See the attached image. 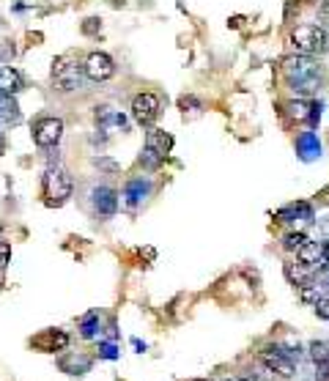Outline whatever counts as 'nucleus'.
<instances>
[{
	"instance_id": "obj_1",
	"label": "nucleus",
	"mask_w": 329,
	"mask_h": 381,
	"mask_svg": "<svg viewBox=\"0 0 329 381\" xmlns=\"http://www.w3.org/2000/svg\"><path fill=\"white\" fill-rule=\"evenodd\" d=\"M282 75L299 93H313L321 85V63L313 55H294L282 61Z\"/></svg>"
},
{
	"instance_id": "obj_2",
	"label": "nucleus",
	"mask_w": 329,
	"mask_h": 381,
	"mask_svg": "<svg viewBox=\"0 0 329 381\" xmlns=\"http://www.w3.org/2000/svg\"><path fill=\"white\" fill-rule=\"evenodd\" d=\"M291 44L299 55H324L329 49V33L324 25H296L291 31Z\"/></svg>"
},
{
	"instance_id": "obj_3",
	"label": "nucleus",
	"mask_w": 329,
	"mask_h": 381,
	"mask_svg": "<svg viewBox=\"0 0 329 381\" xmlns=\"http://www.w3.org/2000/svg\"><path fill=\"white\" fill-rule=\"evenodd\" d=\"M83 77H86V69L72 58V55H63L52 63V83L58 91L63 93H72L83 85Z\"/></svg>"
},
{
	"instance_id": "obj_4",
	"label": "nucleus",
	"mask_w": 329,
	"mask_h": 381,
	"mask_svg": "<svg viewBox=\"0 0 329 381\" xmlns=\"http://www.w3.org/2000/svg\"><path fill=\"white\" fill-rule=\"evenodd\" d=\"M261 362L266 365L269 373L280 376V379H291L296 373V365H294V351L291 348H282V345H266L261 351Z\"/></svg>"
},
{
	"instance_id": "obj_5",
	"label": "nucleus",
	"mask_w": 329,
	"mask_h": 381,
	"mask_svg": "<svg viewBox=\"0 0 329 381\" xmlns=\"http://www.w3.org/2000/svg\"><path fill=\"white\" fill-rule=\"evenodd\" d=\"M72 195V178L63 168H49L45 176V198L49 206H61Z\"/></svg>"
},
{
	"instance_id": "obj_6",
	"label": "nucleus",
	"mask_w": 329,
	"mask_h": 381,
	"mask_svg": "<svg viewBox=\"0 0 329 381\" xmlns=\"http://www.w3.org/2000/svg\"><path fill=\"white\" fill-rule=\"evenodd\" d=\"M159 110H162V99L157 93H138L132 99V118L141 124V127H151L157 118H159Z\"/></svg>"
},
{
	"instance_id": "obj_7",
	"label": "nucleus",
	"mask_w": 329,
	"mask_h": 381,
	"mask_svg": "<svg viewBox=\"0 0 329 381\" xmlns=\"http://www.w3.org/2000/svg\"><path fill=\"white\" fill-rule=\"evenodd\" d=\"M83 69H86V77L94 80V83H104V80H110L115 75V63H113V58L107 52H91L86 58Z\"/></svg>"
},
{
	"instance_id": "obj_8",
	"label": "nucleus",
	"mask_w": 329,
	"mask_h": 381,
	"mask_svg": "<svg viewBox=\"0 0 329 381\" xmlns=\"http://www.w3.org/2000/svg\"><path fill=\"white\" fill-rule=\"evenodd\" d=\"M61 134H63V121L52 118V116L49 118H39L36 127H33V140H36L39 148H55Z\"/></svg>"
},
{
	"instance_id": "obj_9",
	"label": "nucleus",
	"mask_w": 329,
	"mask_h": 381,
	"mask_svg": "<svg viewBox=\"0 0 329 381\" xmlns=\"http://www.w3.org/2000/svg\"><path fill=\"white\" fill-rule=\"evenodd\" d=\"M91 201H94V209L102 217H113L118 212V192L113 187H96L91 192Z\"/></svg>"
},
{
	"instance_id": "obj_10",
	"label": "nucleus",
	"mask_w": 329,
	"mask_h": 381,
	"mask_svg": "<svg viewBox=\"0 0 329 381\" xmlns=\"http://www.w3.org/2000/svg\"><path fill=\"white\" fill-rule=\"evenodd\" d=\"M296 261H299L302 266H307L310 272H316V269L324 263V244H319V242H307V244L296 253Z\"/></svg>"
},
{
	"instance_id": "obj_11",
	"label": "nucleus",
	"mask_w": 329,
	"mask_h": 381,
	"mask_svg": "<svg viewBox=\"0 0 329 381\" xmlns=\"http://www.w3.org/2000/svg\"><path fill=\"white\" fill-rule=\"evenodd\" d=\"M145 146L154 148L157 154L168 157L170 148H173V137H170L168 132H162V129H148V132H145Z\"/></svg>"
},
{
	"instance_id": "obj_12",
	"label": "nucleus",
	"mask_w": 329,
	"mask_h": 381,
	"mask_svg": "<svg viewBox=\"0 0 329 381\" xmlns=\"http://www.w3.org/2000/svg\"><path fill=\"white\" fill-rule=\"evenodd\" d=\"M19 91H22V75L17 69H11V66H3L0 69V93L14 96Z\"/></svg>"
},
{
	"instance_id": "obj_13",
	"label": "nucleus",
	"mask_w": 329,
	"mask_h": 381,
	"mask_svg": "<svg viewBox=\"0 0 329 381\" xmlns=\"http://www.w3.org/2000/svg\"><path fill=\"white\" fill-rule=\"evenodd\" d=\"M282 272H285V280H288L291 286H296V288L305 286V283H310V274H313V272H310L307 266H302L299 261H288V263L282 266Z\"/></svg>"
},
{
	"instance_id": "obj_14",
	"label": "nucleus",
	"mask_w": 329,
	"mask_h": 381,
	"mask_svg": "<svg viewBox=\"0 0 329 381\" xmlns=\"http://www.w3.org/2000/svg\"><path fill=\"white\" fill-rule=\"evenodd\" d=\"M88 368H91V359L88 357H77V354H66L63 359H61V371L63 373H72V376H80V373H88Z\"/></svg>"
},
{
	"instance_id": "obj_15",
	"label": "nucleus",
	"mask_w": 329,
	"mask_h": 381,
	"mask_svg": "<svg viewBox=\"0 0 329 381\" xmlns=\"http://www.w3.org/2000/svg\"><path fill=\"white\" fill-rule=\"evenodd\" d=\"M66 343H69V335H66V332H47L45 338L33 340V345H39V348H45V351H61V348H66Z\"/></svg>"
},
{
	"instance_id": "obj_16",
	"label": "nucleus",
	"mask_w": 329,
	"mask_h": 381,
	"mask_svg": "<svg viewBox=\"0 0 329 381\" xmlns=\"http://www.w3.org/2000/svg\"><path fill=\"white\" fill-rule=\"evenodd\" d=\"M0 121L8 124V121H19V110H17V102L6 93H0Z\"/></svg>"
},
{
	"instance_id": "obj_17",
	"label": "nucleus",
	"mask_w": 329,
	"mask_h": 381,
	"mask_svg": "<svg viewBox=\"0 0 329 381\" xmlns=\"http://www.w3.org/2000/svg\"><path fill=\"white\" fill-rule=\"evenodd\" d=\"M307 351H310V359H313L316 365H327L329 362V343L327 340H313V343L307 345Z\"/></svg>"
},
{
	"instance_id": "obj_18",
	"label": "nucleus",
	"mask_w": 329,
	"mask_h": 381,
	"mask_svg": "<svg viewBox=\"0 0 329 381\" xmlns=\"http://www.w3.org/2000/svg\"><path fill=\"white\" fill-rule=\"evenodd\" d=\"M307 242H310V239H307V233H299V231H291V233H285V236H282V247H285L288 253H299Z\"/></svg>"
},
{
	"instance_id": "obj_19",
	"label": "nucleus",
	"mask_w": 329,
	"mask_h": 381,
	"mask_svg": "<svg viewBox=\"0 0 329 381\" xmlns=\"http://www.w3.org/2000/svg\"><path fill=\"white\" fill-rule=\"evenodd\" d=\"M148 189H151V184H143V181H132L129 187H127V203L129 206H138L141 203V198H145L148 195Z\"/></svg>"
},
{
	"instance_id": "obj_20",
	"label": "nucleus",
	"mask_w": 329,
	"mask_h": 381,
	"mask_svg": "<svg viewBox=\"0 0 329 381\" xmlns=\"http://www.w3.org/2000/svg\"><path fill=\"white\" fill-rule=\"evenodd\" d=\"M80 335L86 340H91L99 335V313H88V316L80 321Z\"/></svg>"
},
{
	"instance_id": "obj_21",
	"label": "nucleus",
	"mask_w": 329,
	"mask_h": 381,
	"mask_svg": "<svg viewBox=\"0 0 329 381\" xmlns=\"http://www.w3.org/2000/svg\"><path fill=\"white\" fill-rule=\"evenodd\" d=\"M162 160H165V157H162V154H157V151H154V148H148V146L141 151V165L145 170H157L159 165H162Z\"/></svg>"
},
{
	"instance_id": "obj_22",
	"label": "nucleus",
	"mask_w": 329,
	"mask_h": 381,
	"mask_svg": "<svg viewBox=\"0 0 329 381\" xmlns=\"http://www.w3.org/2000/svg\"><path fill=\"white\" fill-rule=\"evenodd\" d=\"M299 297H302V302H307V304H316L319 297H321V288L313 286V283H305V286H299Z\"/></svg>"
},
{
	"instance_id": "obj_23",
	"label": "nucleus",
	"mask_w": 329,
	"mask_h": 381,
	"mask_svg": "<svg viewBox=\"0 0 329 381\" xmlns=\"http://www.w3.org/2000/svg\"><path fill=\"white\" fill-rule=\"evenodd\" d=\"M288 110H291V118H296V121H305V118L310 116V113H307L310 104H305V102H291Z\"/></svg>"
},
{
	"instance_id": "obj_24",
	"label": "nucleus",
	"mask_w": 329,
	"mask_h": 381,
	"mask_svg": "<svg viewBox=\"0 0 329 381\" xmlns=\"http://www.w3.org/2000/svg\"><path fill=\"white\" fill-rule=\"evenodd\" d=\"M8 261H11V247L6 242H0V277H3V272L8 266Z\"/></svg>"
},
{
	"instance_id": "obj_25",
	"label": "nucleus",
	"mask_w": 329,
	"mask_h": 381,
	"mask_svg": "<svg viewBox=\"0 0 329 381\" xmlns=\"http://www.w3.org/2000/svg\"><path fill=\"white\" fill-rule=\"evenodd\" d=\"M313 307H316L319 318H324V321H329V297H319V302H316Z\"/></svg>"
},
{
	"instance_id": "obj_26",
	"label": "nucleus",
	"mask_w": 329,
	"mask_h": 381,
	"mask_svg": "<svg viewBox=\"0 0 329 381\" xmlns=\"http://www.w3.org/2000/svg\"><path fill=\"white\" fill-rule=\"evenodd\" d=\"M96 168L107 170V173H118L121 165H118V162H113V160H96Z\"/></svg>"
},
{
	"instance_id": "obj_27",
	"label": "nucleus",
	"mask_w": 329,
	"mask_h": 381,
	"mask_svg": "<svg viewBox=\"0 0 329 381\" xmlns=\"http://www.w3.org/2000/svg\"><path fill=\"white\" fill-rule=\"evenodd\" d=\"M96 31H99V20H96V17L86 20V25H83V33H86V36H94Z\"/></svg>"
},
{
	"instance_id": "obj_28",
	"label": "nucleus",
	"mask_w": 329,
	"mask_h": 381,
	"mask_svg": "<svg viewBox=\"0 0 329 381\" xmlns=\"http://www.w3.org/2000/svg\"><path fill=\"white\" fill-rule=\"evenodd\" d=\"M319 20H321L324 28H329V0H324V3L319 6Z\"/></svg>"
},
{
	"instance_id": "obj_29",
	"label": "nucleus",
	"mask_w": 329,
	"mask_h": 381,
	"mask_svg": "<svg viewBox=\"0 0 329 381\" xmlns=\"http://www.w3.org/2000/svg\"><path fill=\"white\" fill-rule=\"evenodd\" d=\"M316 381H329V362L327 365H316Z\"/></svg>"
},
{
	"instance_id": "obj_30",
	"label": "nucleus",
	"mask_w": 329,
	"mask_h": 381,
	"mask_svg": "<svg viewBox=\"0 0 329 381\" xmlns=\"http://www.w3.org/2000/svg\"><path fill=\"white\" fill-rule=\"evenodd\" d=\"M102 357L115 359V345H113V343H104V345H102Z\"/></svg>"
},
{
	"instance_id": "obj_31",
	"label": "nucleus",
	"mask_w": 329,
	"mask_h": 381,
	"mask_svg": "<svg viewBox=\"0 0 329 381\" xmlns=\"http://www.w3.org/2000/svg\"><path fill=\"white\" fill-rule=\"evenodd\" d=\"M324 263H329V242L324 244Z\"/></svg>"
},
{
	"instance_id": "obj_32",
	"label": "nucleus",
	"mask_w": 329,
	"mask_h": 381,
	"mask_svg": "<svg viewBox=\"0 0 329 381\" xmlns=\"http://www.w3.org/2000/svg\"><path fill=\"white\" fill-rule=\"evenodd\" d=\"M220 381H250V379H241V376H234V379H220Z\"/></svg>"
},
{
	"instance_id": "obj_33",
	"label": "nucleus",
	"mask_w": 329,
	"mask_h": 381,
	"mask_svg": "<svg viewBox=\"0 0 329 381\" xmlns=\"http://www.w3.org/2000/svg\"><path fill=\"white\" fill-rule=\"evenodd\" d=\"M324 294H327V297H329V280H327V283H324Z\"/></svg>"
},
{
	"instance_id": "obj_34",
	"label": "nucleus",
	"mask_w": 329,
	"mask_h": 381,
	"mask_svg": "<svg viewBox=\"0 0 329 381\" xmlns=\"http://www.w3.org/2000/svg\"><path fill=\"white\" fill-rule=\"evenodd\" d=\"M192 381H211V379H192Z\"/></svg>"
},
{
	"instance_id": "obj_35",
	"label": "nucleus",
	"mask_w": 329,
	"mask_h": 381,
	"mask_svg": "<svg viewBox=\"0 0 329 381\" xmlns=\"http://www.w3.org/2000/svg\"><path fill=\"white\" fill-rule=\"evenodd\" d=\"M0 236H3V222H0Z\"/></svg>"
},
{
	"instance_id": "obj_36",
	"label": "nucleus",
	"mask_w": 329,
	"mask_h": 381,
	"mask_svg": "<svg viewBox=\"0 0 329 381\" xmlns=\"http://www.w3.org/2000/svg\"><path fill=\"white\" fill-rule=\"evenodd\" d=\"M0 148H3V137H0Z\"/></svg>"
},
{
	"instance_id": "obj_37",
	"label": "nucleus",
	"mask_w": 329,
	"mask_h": 381,
	"mask_svg": "<svg viewBox=\"0 0 329 381\" xmlns=\"http://www.w3.org/2000/svg\"><path fill=\"white\" fill-rule=\"evenodd\" d=\"M0 286H3V277H0Z\"/></svg>"
}]
</instances>
